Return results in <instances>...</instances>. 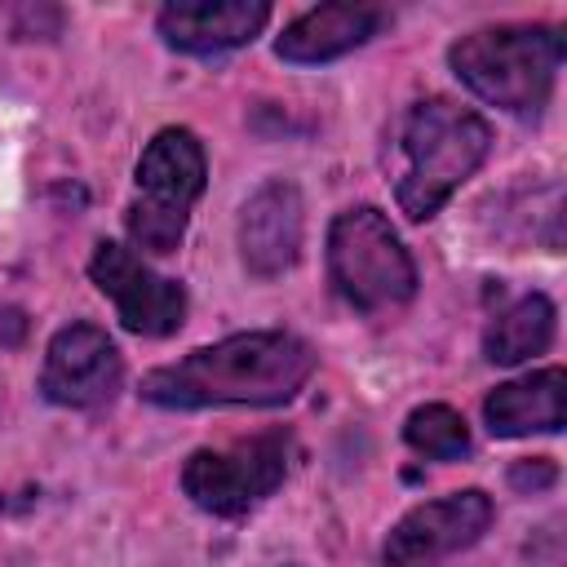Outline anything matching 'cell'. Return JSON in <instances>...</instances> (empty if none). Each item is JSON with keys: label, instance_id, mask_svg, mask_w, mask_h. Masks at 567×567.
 <instances>
[{"label": "cell", "instance_id": "cell-1", "mask_svg": "<svg viewBox=\"0 0 567 567\" xmlns=\"http://www.w3.org/2000/svg\"><path fill=\"white\" fill-rule=\"evenodd\" d=\"M315 350L279 328L235 332L226 341L199 346L177 363L142 377V399L155 408H270L288 403L315 372Z\"/></svg>", "mask_w": 567, "mask_h": 567}, {"label": "cell", "instance_id": "cell-2", "mask_svg": "<svg viewBox=\"0 0 567 567\" xmlns=\"http://www.w3.org/2000/svg\"><path fill=\"white\" fill-rule=\"evenodd\" d=\"M563 53L567 35L558 27H483L461 35L447 49V62L474 97L509 115H540L549 106Z\"/></svg>", "mask_w": 567, "mask_h": 567}, {"label": "cell", "instance_id": "cell-3", "mask_svg": "<svg viewBox=\"0 0 567 567\" xmlns=\"http://www.w3.org/2000/svg\"><path fill=\"white\" fill-rule=\"evenodd\" d=\"M492 151V124L452 102V97H425L403 120V177H399V208L412 221L434 217L452 190L474 177V168Z\"/></svg>", "mask_w": 567, "mask_h": 567}, {"label": "cell", "instance_id": "cell-4", "mask_svg": "<svg viewBox=\"0 0 567 567\" xmlns=\"http://www.w3.org/2000/svg\"><path fill=\"white\" fill-rule=\"evenodd\" d=\"M133 177H137V195L124 217L133 248L151 257L177 252L186 235V217L204 195V177H208L199 137L190 128H159L146 142Z\"/></svg>", "mask_w": 567, "mask_h": 567}, {"label": "cell", "instance_id": "cell-5", "mask_svg": "<svg viewBox=\"0 0 567 567\" xmlns=\"http://www.w3.org/2000/svg\"><path fill=\"white\" fill-rule=\"evenodd\" d=\"M328 275L337 292L363 315L403 306L416 292L412 252L403 248L385 213L372 204L346 208L328 226Z\"/></svg>", "mask_w": 567, "mask_h": 567}, {"label": "cell", "instance_id": "cell-6", "mask_svg": "<svg viewBox=\"0 0 567 567\" xmlns=\"http://www.w3.org/2000/svg\"><path fill=\"white\" fill-rule=\"evenodd\" d=\"M288 470V439L284 434H257L235 447H199L182 465V492L221 518H235L252 509L261 496H270L284 483Z\"/></svg>", "mask_w": 567, "mask_h": 567}, {"label": "cell", "instance_id": "cell-7", "mask_svg": "<svg viewBox=\"0 0 567 567\" xmlns=\"http://www.w3.org/2000/svg\"><path fill=\"white\" fill-rule=\"evenodd\" d=\"M93 284L115 301L120 323L137 337H168L182 328L186 319V288L177 279L155 275L137 252H128L124 244L102 239L93 248L89 261Z\"/></svg>", "mask_w": 567, "mask_h": 567}, {"label": "cell", "instance_id": "cell-8", "mask_svg": "<svg viewBox=\"0 0 567 567\" xmlns=\"http://www.w3.org/2000/svg\"><path fill=\"white\" fill-rule=\"evenodd\" d=\"M487 527H492V501L478 487H465L408 509L385 536L381 554L390 567H434L439 558L470 549Z\"/></svg>", "mask_w": 567, "mask_h": 567}, {"label": "cell", "instance_id": "cell-9", "mask_svg": "<svg viewBox=\"0 0 567 567\" xmlns=\"http://www.w3.org/2000/svg\"><path fill=\"white\" fill-rule=\"evenodd\" d=\"M124 363L97 323H66L53 332L40 368V394L58 408H97L120 390Z\"/></svg>", "mask_w": 567, "mask_h": 567}, {"label": "cell", "instance_id": "cell-10", "mask_svg": "<svg viewBox=\"0 0 567 567\" xmlns=\"http://www.w3.org/2000/svg\"><path fill=\"white\" fill-rule=\"evenodd\" d=\"M301 230H306V208L292 182L275 177L261 190H252L239 213V257L248 275L275 279L292 270L301 257Z\"/></svg>", "mask_w": 567, "mask_h": 567}, {"label": "cell", "instance_id": "cell-11", "mask_svg": "<svg viewBox=\"0 0 567 567\" xmlns=\"http://www.w3.org/2000/svg\"><path fill=\"white\" fill-rule=\"evenodd\" d=\"M270 18L266 0H173L159 9V35L177 53H226L248 44Z\"/></svg>", "mask_w": 567, "mask_h": 567}, {"label": "cell", "instance_id": "cell-12", "mask_svg": "<svg viewBox=\"0 0 567 567\" xmlns=\"http://www.w3.org/2000/svg\"><path fill=\"white\" fill-rule=\"evenodd\" d=\"M381 27H385V9L377 4H319L284 27V35L275 40V53L284 62L315 66L368 44Z\"/></svg>", "mask_w": 567, "mask_h": 567}, {"label": "cell", "instance_id": "cell-13", "mask_svg": "<svg viewBox=\"0 0 567 567\" xmlns=\"http://www.w3.org/2000/svg\"><path fill=\"white\" fill-rule=\"evenodd\" d=\"M487 430L496 439H523V434H554L567 421V372L540 368L518 381L496 385L483 399Z\"/></svg>", "mask_w": 567, "mask_h": 567}, {"label": "cell", "instance_id": "cell-14", "mask_svg": "<svg viewBox=\"0 0 567 567\" xmlns=\"http://www.w3.org/2000/svg\"><path fill=\"white\" fill-rule=\"evenodd\" d=\"M549 341H554V301L532 292L492 319V328L483 337V359L509 368V363H523V359L549 350Z\"/></svg>", "mask_w": 567, "mask_h": 567}, {"label": "cell", "instance_id": "cell-15", "mask_svg": "<svg viewBox=\"0 0 567 567\" xmlns=\"http://www.w3.org/2000/svg\"><path fill=\"white\" fill-rule=\"evenodd\" d=\"M403 439L412 452L430 456V461H461L470 452V430L465 416L447 403H425L403 421Z\"/></svg>", "mask_w": 567, "mask_h": 567}, {"label": "cell", "instance_id": "cell-16", "mask_svg": "<svg viewBox=\"0 0 567 567\" xmlns=\"http://www.w3.org/2000/svg\"><path fill=\"white\" fill-rule=\"evenodd\" d=\"M554 478H558V470H554L549 461H518V465L509 470V483H514L518 492H540V487H554Z\"/></svg>", "mask_w": 567, "mask_h": 567}]
</instances>
